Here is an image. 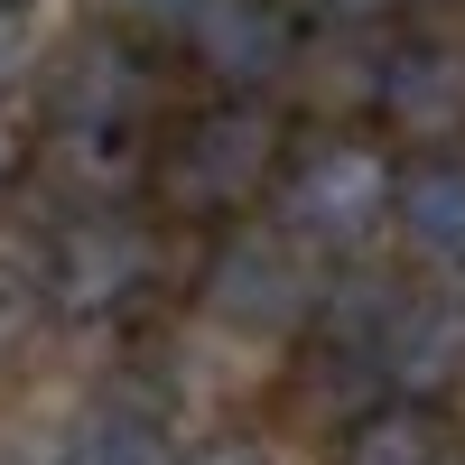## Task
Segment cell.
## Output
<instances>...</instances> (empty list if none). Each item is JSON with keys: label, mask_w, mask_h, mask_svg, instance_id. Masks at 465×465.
I'll use <instances>...</instances> for the list:
<instances>
[{"label": "cell", "mask_w": 465, "mask_h": 465, "mask_svg": "<svg viewBox=\"0 0 465 465\" xmlns=\"http://www.w3.org/2000/svg\"><path fill=\"white\" fill-rule=\"evenodd\" d=\"M289 168V112L270 94H214L168 140H149V196L177 223H232L252 214Z\"/></svg>", "instance_id": "6da1fadb"}, {"label": "cell", "mask_w": 465, "mask_h": 465, "mask_svg": "<svg viewBox=\"0 0 465 465\" xmlns=\"http://www.w3.org/2000/svg\"><path fill=\"white\" fill-rule=\"evenodd\" d=\"M391 177L401 159L381 149V131H317V140H289V168H280V232L317 261H363L372 232L391 223Z\"/></svg>", "instance_id": "7a4b0ae2"}, {"label": "cell", "mask_w": 465, "mask_h": 465, "mask_svg": "<svg viewBox=\"0 0 465 465\" xmlns=\"http://www.w3.org/2000/svg\"><path fill=\"white\" fill-rule=\"evenodd\" d=\"M37 270H47V317L122 326L159 298V223H140L131 205H84L74 223H56Z\"/></svg>", "instance_id": "3957f363"}, {"label": "cell", "mask_w": 465, "mask_h": 465, "mask_svg": "<svg viewBox=\"0 0 465 465\" xmlns=\"http://www.w3.org/2000/svg\"><path fill=\"white\" fill-rule=\"evenodd\" d=\"M317 298H326V270H317V252H298L280 223H232L205 252V280H196L205 326L242 335V344H280L298 326H317Z\"/></svg>", "instance_id": "277c9868"}, {"label": "cell", "mask_w": 465, "mask_h": 465, "mask_svg": "<svg viewBox=\"0 0 465 465\" xmlns=\"http://www.w3.org/2000/svg\"><path fill=\"white\" fill-rule=\"evenodd\" d=\"M372 122L401 149H456L465 140V47L456 37H391L372 56Z\"/></svg>", "instance_id": "5b68a950"}, {"label": "cell", "mask_w": 465, "mask_h": 465, "mask_svg": "<svg viewBox=\"0 0 465 465\" xmlns=\"http://www.w3.org/2000/svg\"><path fill=\"white\" fill-rule=\"evenodd\" d=\"M177 37L214 74V94H270L280 74H298V47H307L289 0H196Z\"/></svg>", "instance_id": "8992f818"}, {"label": "cell", "mask_w": 465, "mask_h": 465, "mask_svg": "<svg viewBox=\"0 0 465 465\" xmlns=\"http://www.w3.org/2000/svg\"><path fill=\"white\" fill-rule=\"evenodd\" d=\"M372 381L391 401H447L465 391V298L456 289H401L391 326L372 335Z\"/></svg>", "instance_id": "52a82bcc"}, {"label": "cell", "mask_w": 465, "mask_h": 465, "mask_svg": "<svg viewBox=\"0 0 465 465\" xmlns=\"http://www.w3.org/2000/svg\"><path fill=\"white\" fill-rule=\"evenodd\" d=\"M391 232L410 242V261H429L438 280L465 270V159L456 149H419L391 177Z\"/></svg>", "instance_id": "ba28073f"}, {"label": "cell", "mask_w": 465, "mask_h": 465, "mask_svg": "<svg viewBox=\"0 0 465 465\" xmlns=\"http://www.w3.org/2000/svg\"><path fill=\"white\" fill-rule=\"evenodd\" d=\"M56 465H177V438H168L159 401L103 391V401L65 429V456H56Z\"/></svg>", "instance_id": "9c48e42d"}, {"label": "cell", "mask_w": 465, "mask_h": 465, "mask_svg": "<svg viewBox=\"0 0 465 465\" xmlns=\"http://www.w3.org/2000/svg\"><path fill=\"white\" fill-rule=\"evenodd\" d=\"M456 438H447V419L429 401H391L381 391L372 410L344 419V438H335V465H438Z\"/></svg>", "instance_id": "30bf717a"}, {"label": "cell", "mask_w": 465, "mask_h": 465, "mask_svg": "<svg viewBox=\"0 0 465 465\" xmlns=\"http://www.w3.org/2000/svg\"><path fill=\"white\" fill-rule=\"evenodd\" d=\"M37 326H47V270L0 252V354H19Z\"/></svg>", "instance_id": "8fae6325"}, {"label": "cell", "mask_w": 465, "mask_h": 465, "mask_svg": "<svg viewBox=\"0 0 465 465\" xmlns=\"http://www.w3.org/2000/svg\"><path fill=\"white\" fill-rule=\"evenodd\" d=\"M103 10H112V28H131V37H177L196 0H103Z\"/></svg>", "instance_id": "7c38bea8"}, {"label": "cell", "mask_w": 465, "mask_h": 465, "mask_svg": "<svg viewBox=\"0 0 465 465\" xmlns=\"http://www.w3.org/2000/svg\"><path fill=\"white\" fill-rule=\"evenodd\" d=\"M177 465H270V447L242 438V429H214V438H196V447H177Z\"/></svg>", "instance_id": "4fadbf2b"}, {"label": "cell", "mask_w": 465, "mask_h": 465, "mask_svg": "<svg viewBox=\"0 0 465 465\" xmlns=\"http://www.w3.org/2000/svg\"><path fill=\"white\" fill-rule=\"evenodd\" d=\"M326 28H344V37H363V28H381V19H401L410 0H307Z\"/></svg>", "instance_id": "5bb4252c"}, {"label": "cell", "mask_w": 465, "mask_h": 465, "mask_svg": "<svg viewBox=\"0 0 465 465\" xmlns=\"http://www.w3.org/2000/svg\"><path fill=\"white\" fill-rule=\"evenodd\" d=\"M28 168H37V140H28V131L10 122V112H0V196H10V186H19Z\"/></svg>", "instance_id": "9a60e30c"}, {"label": "cell", "mask_w": 465, "mask_h": 465, "mask_svg": "<svg viewBox=\"0 0 465 465\" xmlns=\"http://www.w3.org/2000/svg\"><path fill=\"white\" fill-rule=\"evenodd\" d=\"M19 10H28V0H0V19H19Z\"/></svg>", "instance_id": "2e32d148"}, {"label": "cell", "mask_w": 465, "mask_h": 465, "mask_svg": "<svg viewBox=\"0 0 465 465\" xmlns=\"http://www.w3.org/2000/svg\"><path fill=\"white\" fill-rule=\"evenodd\" d=\"M438 465H465V447H447V456H438Z\"/></svg>", "instance_id": "e0dca14e"}]
</instances>
